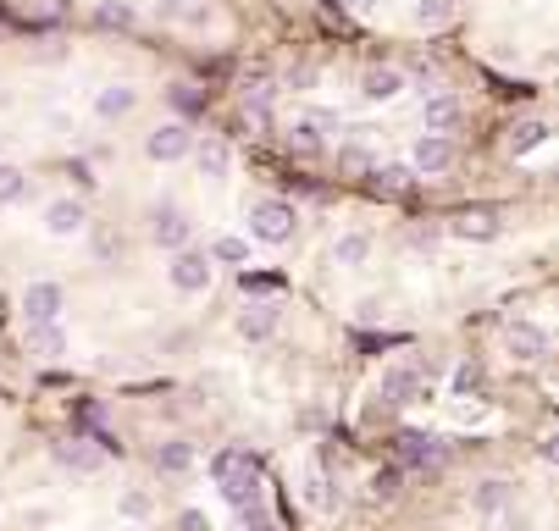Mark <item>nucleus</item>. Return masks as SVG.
Returning <instances> with one entry per match:
<instances>
[{
  "instance_id": "f257e3e1",
  "label": "nucleus",
  "mask_w": 559,
  "mask_h": 531,
  "mask_svg": "<svg viewBox=\"0 0 559 531\" xmlns=\"http://www.w3.org/2000/svg\"><path fill=\"white\" fill-rule=\"evenodd\" d=\"M294 227H299V216H294V205L288 200H261V205H250V238H261V244H288L294 238Z\"/></svg>"
},
{
  "instance_id": "f03ea898",
  "label": "nucleus",
  "mask_w": 559,
  "mask_h": 531,
  "mask_svg": "<svg viewBox=\"0 0 559 531\" xmlns=\"http://www.w3.org/2000/svg\"><path fill=\"white\" fill-rule=\"evenodd\" d=\"M67 310V288L61 283H28L23 288V327H50Z\"/></svg>"
},
{
  "instance_id": "7ed1b4c3",
  "label": "nucleus",
  "mask_w": 559,
  "mask_h": 531,
  "mask_svg": "<svg viewBox=\"0 0 559 531\" xmlns=\"http://www.w3.org/2000/svg\"><path fill=\"white\" fill-rule=\"evenodd\" d=\"M189 150H194L189 122H155V128H150V139H144V155H150V161H161V166L183 161Z\"/></svg>"
},
{
  "instance_id": "20e7f679",
  "label": "nucleus",
  "mask_w": 559,
  "mask_h": 531,
  "mask_svg": "<svg viewBox=\"0 0 559 531\" xmlns=\"http://www.w3.org/2000/svg\"><path fill=\"white\" fill-rule=\"evenodd\" d=\"M167 277H172L178 294H205V288H211V255H200V249H178L172 266H167Z\"/></svg>"
},
{
  "instance_id": "39448f33",
  "label": "nucleus",
  "mask_w": 559,
  "mask_h": 531,
  "mask_svg": "<svg viewBox=\"0 0 559 531\" xmlns=\"http://www.w3.org/2000/svg\"><path fill=\"white\" fill-rule=\"evenodd\" d=\"M222 498L238 509V515H255V509L266 504V487H261V476H255V465H244V471H233V476H222Z\"/></svg>"
},
{
  "instance_id": "423d86ee",
  "label": "nucleus",
  "mask_w": 559,
  "mask_h": 531,
  "mask_svg": "<svg viewBox=\"0 0 559 531\" xmlns=\"http://www.w3.org/2000/svg\"><path fill=\"white\" fill-rule=\"evenodd\" d=\"M449 166H454V144L443 139V133H421L416 150H410V172L438 177V172H449Z\"/></svg>"
},
{
  "instance_id": "0eeeda50",
  "label": "nucleus",
  "mask_w": 559,
  "mask_h": 531,
  "mask_svg": "<svg viewBox=\"0 0 559 531\" xmlns=\"http://www.w3.org/2000/svg\"><path fill=\"white\" fill-rule=\"evenodd\" d=\"M449 233L465 238V244H499V238H504V222H499V211H460V216L449 222Z\"/></svg>"
},
{
  "instance_id": "6e6552de",
  "label": "nucleus",
  "mask_w": 559,
  "mask_h": 531,
  "mask_svg": "<svg viewBox=\"0 0 559 531\" xmlns=\"http://www.w3.org/2000/svg\"><path fill=\"white\" fill-rule=\"evenodd\" d=\"M504 349L515 354V360H548V332L537 327V321H510V332H504Z\"/></svg>"
},
{
  "instance_id": "1a4fd4ad",
  "label": "nucleus",
  "mask_w": 559,
  "mask_h": 531,
  "mask_svg": "<svg viewBox=\"0 0 559 531\" xmlns=\"http://www.w3.org/2000/svg\"><path fill=\"white\" fill-rule=\"evenodd\" d=\"M84 227H89L84 200H50V205H45V233H50V238H78Z\"/></svg>"
},
{
  "instance_id": "9d476101",
  "label": "nucleus",
  "mask_w": 559,
  "mask_h": 531,
  "mask_svg": "<svg viewBox=\"0 0 559 531\" xmlns=\"http://www.w3.org/2000/svg\"><path fill=\"white\" fill-rule=\"evenodd\" d=\"M56 465L61 471H72V476H95L100 465H106V454L95 449V443H84V437H72V443H56Z\"/></svg>"
},
{
  "instance_id": "9b49d317",
  "label": "nucleus",
  "mask_w": 559,
  "mask_h": 531,
  "mask_svg": "<svg viewBox=\"0 0 559 531\" xmlns=\"http://www.w3.org/2000/svg\"><path fill=\"white\" fill-rule=\"evenodd\" d=\"M393 443H399V460L405 465H438L443 460V443L432 432H421V426H405Z\"/></svg>"
},
{
  "instance_id": "f8f14e48",
  "label": "nucleus",
  "mask_w": 559,
  "mask_h": 531,
  "mask_svg": "<svg viewBox=\"0 0 559 531\" xmlns=\"http://www.w3.org/2000/svg\"><path fill=\"white\" fill-rule=\"evenodd\" d=\"M155 244L161 249H189V238H194V227H189V216L178 211V205H161V211H155Z\"/></svg>"
},
{
  "instance_id": "ddd939ff",
  "label": "nucleus",
  "mask_w": 559,
  "mask_h": 531,
  "mask_svg": "<svg viewBox=\"0 0 559 531\" xmlns=\"http://www.w3.org/2000/svg\"><path fill=\"white\" fill-rule=\"evenodd\" d=\"M360 95H366L371 106H388V100L405 95V72L399 67H371L366 78H360Z\"/></svg>"
},
{
  "instance_id": "4468645a",
  "label": "nucleus",
  "mask_w": 559,
  "mask_h": 531,
  "mask_svg": "<svg viewBox=\"0 0 559 531\" xmlns=\"http://www.w3.org/2000/svg\"><path fill=\"white\" fill-rule=\"evenodd\" d=\"M421 399V371L416 366H388L382 371V404H416Z\"/></svg>"
},
{
  "instance_id": "2eb2a0df",
  "label": "nucleus",
  "mask_w": 559,
  "mask_h": 531,
  "mask_svg": "<svg viewBox=\"0 0 559 531\" xmlns=\"http://www.w3.org/2000/svg\"><path fill=\"white\" fill-rule=\"evenodd\" d=\"M150 12H155V23H183V28L211 23V6H205V0H155Z\"/></svg>"
},
{
  "instance_id": "dca6fc26",
  "label": "nucleus",
  "mask_w": 559,
  "mask_h": 531,
  "mask_svg": "<svg viewBox=\"0 0 559 531\" xmlns=\"http://www.w3.org/2000/svg\"><path fill=\"white\" fill-rule=\"evenodd\" d=\"M133 106H139V95H133L128 83H106V89H100V95H95V117H100V122H117V117H128Z\"/></svg>"
},
{
  "instance_id": "f3484780",
  "label": "nucleus",
  "mask_w": 559,
  "mask_h": 531,
  "mask_svg": "<svg viewBox=\"0 0 559 531\" xmlns=\"http://www.w3.org/2000/svg\"><path fill=\"white\" fill-rule=\"evenodd\" d=\"M510 498H515V487L504 482V476H488V482H482V487L471 493V515H499V509L510 504Z\"/></svg>"
},
{
  "instance_id": "a211bd4d",
  "label": "nucleus",
  "mask_w": 559,
  "mask_h": 531,
  "mask_svg": "<svg viewBox=\"0 0 559 531\" xmlns=\"http://www.w3.org/2000/svg\"><path fill=\"white\" fill-rule=\"evenodd\" d=\"M23 343L28 354H39V360H56V354H67V332L50 321V327H23Z\"/></svg>"
},
{
  "instance_id": "6ab92c4d",
  "label": "nucleus",
  "mask_w": 559,
  "mask_h": 531,
  "mask_svg": "<svg viewBox=\"0 0 559 531\" xmlns=\"http://www.w3.org/2000/svg\"><path fill=\"white\" fill-rule=\"evenodd\" d=\"M548 144V122L543 117H532V122H521V128H510V139H504V150L521 161V155H532V150H543Z\"/></svg>"
},
{
  "instance_id": "aec40b11",
  "label": "nucleus",
  "mask_w": 559,
  "mask_h": 531,
  "mask_svg": "<svg viewBox=\"0 0 559 531\" xmlns=\"http://www.w3.org/2000/svg\"><path fill=\"white\" fill-rule=\"evenodd\" d=\"M272 332H277V305H250L238 316V338L261 343V338H272Z\"/></svg>"
},
{
  "instance_id": "412c9836",
  "label": "nucleus",
  "mask_w": 559,
  "mask_h": 531,
  "mask_svg": "<svg viewBox=\"0 0 559 531\" xmlns=\"http://www.w3.org/2000/svg\"><path fill=\"white\" fill-rule=\"evenodd\" d=\"M421 122H427V133H449L454 122H460V100H454V95H432L427 111H421Z\"/></svg>"
},
{
  "instance_id": "4be33fe9",
  "label": "nucleus",
  "mask_w": 559,
  "mask_h": 531,
  "mask_svg": "<svg viewBox=\"0 0 559 531\" xmlns=\"http://www.w3.org/2000/svg\"><path fill=\"white\" fill-rule=\"evenodd\" d=\"M28 189H34V183H28L23 166L0 161V211H6V205H23V200H28Z\"/></svg>"
},
{
  "instance_id": "5701e85b",
  "label": "nucleus",
  "mask_w": 559,
  "mask_h": 531,
  "mask_svg": "<svg viewBox=\"0 0 559 531\" xmlns=\"http://www.w3.org/2000/svg\"><path fill=\"white\" fill-rule=\"evenodd\" d=\"M194 161H200L205 177H227V166H233V150H227L222 139H205L200 150H194Z\"/></svg>"
},
{
  "instance_id": "b1692460",
  "label": "nucleus",
  "mask_w": 559,
  "mask_h": 531,
  "mask_svg": "<svg viewBox=\"0 0 559 531\" xmlns=\"http://www.w3.org/2000/svg\"><path fill=\"white\" fill-rule=\"evenodd\" d=\"M460 17V0H416V23L421 28H443Z\"/></svg>"
},
{
  "instance_id": "393cba45",
  "label": "nucleus",
  "mask_w": 559,
  "mask_h": 531,
  "mask_svg": "<svg viewBox=\"0 0 559 531\" xmlns=\"http://www.w3.org/2000/svg\"><path fill=\"white\" fill-rule=\"evenodd\" d=\"M189 465H194V449H189V443H161V449H155V471L183 476Z\"/></svg>"
},
{
  "instance_id": "a878e982",
  "label": "nucleus",
  "mask_w": 559,
  "mask_h": 531,
  "mask_svg": "<svg viewBox=\"0 0 559 531\" xmlns=\"http://www.w3.org/2000/svg\"><path fill=\"white\" fill-rule=\"evenodd\" d=\"M95 23L100 28H133V23H139V12H133V0H100Z\"/></svg>"
},
{
  "instance_id": "bb28decb",
  "label": "nucleus",
  "mask_w": 559,
  "mask_h": 531,
  "mask_svg": "<svg viewBox=\"0 0 559 531\" xmlns=\"http://www.w3.org/2000/svg\"><path fill=\"white\" fill-rule=\"evenodd\" d=\"M366 255H371V238L366 233H344L333 244V260L338 266H366Z\"/></svg>"
},
{
  "instance_id": "cd10ccee",
  "label": "nucleus",
  "mask_w": 559,
  "mask_h": 531,
  "mask_svg": "<svg viewBox=\"0 0 559 531\" xmlns=\"http://www.w3.org/2000/svg\"><path fill=\"white\" fill-rule=\"evenodd\" d=\"M410 177H416V172H410L405 161H388V166H377V172H371V183H377L382 194H405Z\"/></svg>"
},
{
  "instance_id": "c85d7f7f",
  "label": "nucleus",
  "mask_w": 559,
  "mask_h": 531,
  "mask_svg": "<svg viewBox=\"0 0 559 531\" xmlns=\"http://www.w3.org/2000/svg\"><path fill=\"white\" fill-rule=\"evenodd\" d=\"M399 482H405V471H399V465H382V471H371V498H377V504H393V498H399Z\"/></svg>"
},
{
  "instance_id": "c756f323",
  "label": "nucleus",
  "mask_w": 559,
  "mask_h": 531,
  "mask_svg": "<svg viewBox=\"0 0 559 531\" xmlns=\"http://www.w3.org/2000/svg\"><path fill=\"white\" fill-rule=\"evenodd\" d=\"M244 465H255L250 449H216V454H211V482H222V476L244 471Z\"/></svg>"
},
{
  "instance_id": "7c9ffc66",
  "label": "nucleus",
  "mask_w": 559,
  "mask_h": 531,
  "mask_svg": "<svg viewBox=\"0 0 559 531\" xmlns=\"http://www.w3.org/2000/svg\"><path fill=\"white\" fill-rule=\"evenodd\" d=\"M305 498H310L316 509H338V487L327 482V471H310V476H305Z\"/></svg>"
},
{
  "instance_id": "2f4dec72",
  "label": "nucleus",
  "mask_w": 559,
  "mask_h": 531,
  "mask_svg": "<svg viewBox=\"0 0 559 531\" xmlns=\"http://www.w3.org/2000/svg\"><path fill=\"white\" fill-rule=\"evenodd\" d=\"M482 388H488V371L476 366V360L454 366V393H460V399H471V393H482Z\"/></svg>"
},
{
  "instance_id": "473e14b6",
  "label": "nucleus",
  "mask_w": 559,
  "mask_h": 531,
  "mask_svg": "<svg viewBox=\"0 0 559 531\" xmlns=\"http://www.w3.org/2000/svg\"><path fill=\"white\" fill-rule=\"evenodd\" d=\"M288 144H294L299 155H316V150H322V128H316L310 117H299L294 128H288Z\"/></svg>"
},
{
  "instance_id": "72a5a7b5",
  "label": "nucleus",
  "mask_w": 559,
  "mask_h": 531,
  "mask_svg": "<svg viewBox=\"0 0 559 531\" xmlns=\"http://www.w3.org/2000/svg\"><path fill=\"white\" fill-rule=\"evenodd\" d=\"M211 260H227V266H238V260H250V244L244 238H233V233H222L211 244Z\"/></svg>"
},
{
  "instance_id": "f704fd0d",
  "label": "nucleus",
  "mask_w": 559,
  "mask_h": 531,
  "mask_svg": "<svg viewBox=\"0 0 559 531\" xmlns=\"http://www.w3.org/2000/svg\"><path fill=\"white\" fill-rule=\"evenodd\" d=\"M122 515L144 520V515H150V493H128V498H122Z\"/></svg>"
},
{
  "instance_id": "c9c22d12",
  "label": "nucleus",
  "mask_w": 559,
  "mask_h": 531,
  "mask_svg": "<svg viewBox=\"0 0 559 531\" xmlns=\"http://www.w3.org/2000/svg\"><path fill=\"white\" fill-rule=\"evenodd\" d=\"M238 531H277V520L266 509H255V515H238Z\"/></svg>"
},
{
  "instance_id": "e433bc0d",
  "label": "nucleus",
  "mask_w": 559,
  "mask_h": 531,
  "mask_svg": "<svg viewBox=\"0 0 559 531\" xmlns=\"http://www.w3.org/2000/svg\"><path fill=\"white\" fill-rule=\"evenodd\" d=\"M178 531H211V520H205L200 509H183V515H178Z\"/></svg>"
},
{
  "instance_id": "4c0bfd02",
  "label": "nucleus",
  "mask_w": 559,
  "mask_h": 531,
  "mask_svg": "<svg viewBox=\"0 0 559 531\" xmlns=\"http://www.w3.org/2000/svg\"><path fill=\"white\" fill-rule=\"evenodd\" d=\"M72 177H78V189H95V172H89V161H72Z\"/></svg>"
},
{
  "instance_id": "58836bf2",
  "label": "nucleus",
  "mask_w": 559,
  "mask_h": 531,
  "mask_svg": "<svg viewBox=\"0 0 559 531\" xmlns=\"http://www.w3.org/2000/svg\"><path fill=\"white\" fill-rule=\"evenodd\" d=\"M288 83H294V89H305V83H316V72H310V67H294V72H288Z\"/></svg>"
},
{
  "instance_id": "ea45409f",
  "label": "nucleus",
  "mask_w": 559,
  "mask_h": 531,
  "mask_svg": "<svg viewBox=\"0 0 559 531\" xmlns=\"http://www.w3.org/2000/svg\"><path fill=\"white\" fill-rule=\"evenodd\" d=\"M349 6H355V12H366V6H371V0H349Z\"/></svg>"
},
{
  "instance_id": "a19ab883",
  "label": "nucleus",
  "mask_w": 559,
  "mask_h": 531,
  "mask_svg": "<svg viewBox=\"0 0 559 531\" xmlns=\"http://www.w3.org/2000/svg\"><path fill=\"white\" fill-rule=\"evenodd\" d=\"M0 150H6V144H0Z\"/></svg>"
}]
</instances>
